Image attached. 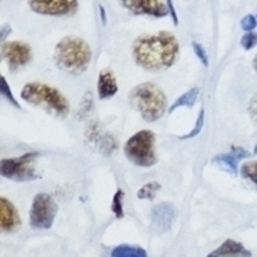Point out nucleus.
Masks as SVG:
<instances>
[{"label": "nucleus", "instance_id": "f257e3e1", "mask_svg": "<svg viewBox=\"0 0 257 257\" xmlns=\"http://www.w3.org/2000/svg\"><path fill=\"white\" fill-rule=\"evenodd\" d=\"M179 55V42L167 31L142 35L134 42V58L139 66L151 72L170 68Z\"/></svg>", "mask_w": 257, "mask_h": 257}, {"label": "nucleus", "instance_id": "f03ea898", "mask_svg": "<svg viewBox=\"0 0 257 257\" xmlns=\"http://www.w3.org/2000/svg\"><path fill=\"white\" fill-rule=\"evenodd\" d=\"M90 47L77 37H65L56 44L55 62L59 69L72 75H80L89 68Z\"/></svg>", "mask_w": 257, "mask_h": 257}, {"label": "nucleus", "instance_id": "7ed1b4c3", "mask_svg": "<svg viewBox=\"0 0 257 257\" xmlns=\"http://www.w3.org/2000/svg\"><path fill=\"white\" fill-rule=\"evenodd\" d=\"M21 98L35 107H41L45 111L65 118L69 114V103L65 98L61 91H58L48 84L40 83V82H31L27 83L21 90Z\"/></svg>", "mask_w": 257, "mask_h": 257}, {"label": "nucleus", "instance_id": "20e7f679", "mask_svg": "<svg viewBox=\"0 0 257 257\" xmlns=\"http://www.w3.org/2000/svg\"><path fill=\"white\" fill-rule=\"evenodd\" d=\"M130 103L148 122H153L165 114L167 98L159 86L151 82L138 84L130 93Z\"/></svg>", "mask_w": 257, "mask_h": 257}, {"label": "nucleus", "instance_id": "39448f33", "mask_svg": "<svg viewBox=\"0 0 257 257\" xmlns=\"http://www.w3.org/2000/svg\"><path fill=\"white\" fill-rule=\"evenodd\" d=\"M155 134L152 131L137 132L126 141L124 146V153L126 159L131 163L141 167H151L156 163V152H155Z\"/></svg>", "mask_w": 257, "mask_h": 257}, {"label": "nucleus", "instance_id": "423d86ee", "mask_svg": "<svg viewBox=\"0 0 257 257\" xmlns=\"http://www.w3.org/2000/svg\"><path fill=\"white\" fill-rule=\"evenodd\" d=\"M38 158L37 152H28L13 159H3L0 163V173L14 181H31L40 179L35 172V160Z\"/></svg>", "mask_w": 257, "mask_h": 257}, {"label": "nucleus", "instance_id": "0eeeda50", "mask_svg": "<svg viewBox=\"0 0 257 257\" xmlns=\"http://www.w3.org/2000/svg\"><path fill=\"white\" fill-rule=\"evenodd\" d=\"M58 205L49 194H37L30 211V225L34 229H49L54 223Z\"/></svg>", "mask_w": 257, "mask_h": 257}, {"label": "nucleus", "instance_id": "6e6552de", "mask_svg": "<svg viewBox=\"0 0 257 257\" xmlns=\"http://www.w3.org/2000/svg\"><path fill=\"white\" fill-rule=\"evenodd\" d=\"M2 56L6 59L9 68L12 70L20 69L31 59V48L23 41L3 42L2 45Z\"/></svg>", "mask_w": 257, "mask_h": 257}, {"label": "nucleus", "instance_id": "1a4fd4ad", "mask_svg": "<svg viewBox=\"0 0 257 257\" xmlns=\"http://www.w3.org/2000/svg\"><path fill=\"white\" fill-rule=\"evenodd\" d=\"M31 10L45 16H65L73 13L77 9L75 0H33L28 3Z\"/></svg>", "mask_w": 257, "mask_h": 257}, {"label": "nucleus", "instance_id": "9d476101", "mask_svg": "<svg viewBox=\"0 0 257 257\" xmlns=\"http://www.w3.org/2000/svg\"><path fill=\"white\" fill-rule=\"evenodd\" d=\"M86 139H87V142L93 144V148H96L98 152L107 155V156L111 155L118 146V142L115 141L111 134L103 131L101 126H98L96 122H93L87 126Z\"/></svg>", "mask_w": 257, "mask_h": 257}, {"label": "nucleus", "instance_id": "9b49d317", "mask_svg": "<svg viewBox=\"0 0 257 257\" xmlns=\"http://www.w3.org/2000/svg\"><path fill=\"white\" fill-rule=\"evenodd\" d=\"M124 7L134 14H146L153 17H165L169 13V6L159 0H124Z\"/></svg>", "mask_w": 257, "mask_h": 257}, {"label": "nucleus", "instance_id": "f8f14e48", "mask_svg": "<svg viewBox=\"0 0 257 257\" xmlns=\"http://www.w3.org/2000/svg\"><path fill=\"white\" fill-rule=\"evenodd\" d=\"M250 152H247L244 148L240 146H233L232 148V152L230 153H219L212 158V162L216 163L218 166H221L225 169L226 172H229L230 174L237 173V163L239 160L244 159V158H249Z\"/></svg>", "mask_w": 257, "mask_h": 257}, {"label": "nucleus", "instance_id": "ddd939ff", "mask_svg": "<svg viewBox=\"0 0 257 257\" xmlns=\"http://www.w3.org/2000/svg\"><path fill=\"white\" fill-rule=\"evenodd\" d=\"M20 225L19 212L12 202L7 198H0V228L3 232H12L17 229Z\"/></svg>", "mask_w": 257, "mask_h": 257}, {"label": "nucleus", "instance_id": "4468645a", "mask_svg": "<svg viewBox=\"0 0 257 257\" xmlns=\"http://www.w3.org/2000/svg\"><path fill=\"white\" fill-rule=\"evenodd\" d=\"M174 216H176V212H174L173 205L169 202H160L152 209V222L160 230L170 229L173 225Z\"/></svg>", "mask_w": 257, "mask_h": 257}, {"label": "nucleus", "instance_id": "2eb2a0df", "mask_svg": "<svg viewBox=\"0 0 257 257\" xmlns=\"http://www.w3.org/2000/svg\"><path fill=\"white\" fill-rule=\"evenodd\" d=\"M117 91H118V84H117V79L114 76V73L111 70H101L97 84L98 97L101 100L110 98L114 94H117Z\"/></svg>", "mask_w": 257, "mask_h": 257}, {"label": "nucleus", "instance_id": "dca6fc26", "mask_svg": "<svg viewBox=\"0 0 257 257\" xmlns=\"http://www.w3.org/2000/svg\"><path fill=\"white\" fill-rule=\"evenodd\" d=\"M232 256H242V257H250L251 253L244 249L242 243H239L233 239L225 240L218 249L211 251L207 257H232Z\"/></svg>", "mask_w": 257, "mask_h": 257}, {"label": "nucleus", "instance_id": "f3484780", "mask_svg": "<svg viewBox=\"0 0 257 257\" xmlns=\"http://www.w3.org/2000/svg\"><path fill=\"white\" fill-rule=\"evenodd\" d=\"M111 257H148V253L138 246L121 244L115 249H112Z\"/></svg>", "mask_w": 257, "mask_h": 257}, {"label": "nucleus", "instance_id": "a211bd4d", "mask_svg": "<svg viewBox=\"0 0 257 257\" xmlns=\"http://www.w3.org/2000/svg\"><path fill=\"white\" fill-rule=\"evenodd\" d=\"M198 89L194 87V89H191V90H188L187 93H184V94H181L180 97L177 98L176 101L173 103V105H170V108H169V112H173L176 108H179V107H193L194 103L197 101V97H198Z\"/></svg>", "mask_w": 257, "mask_h": 257}, {"label": "nucleus", "instance_id": "6ab92c4d", "mask_svg": "<svg viewBox=\"0 0 257 257\" xmlns=\"http://www.w3.org/2000/svg\"><path fill=\"white\" fill-rule=\"evenodd\" d=\"M160 188H162V186L158 181H151V183H146L145 186L137 193V195H138L139 200H153Z\"/></svg>", "mask_w": 257, "mask_h": 257}, {"label": "nucleus", "instance_id": "aec40b11", "mask_svg": "<svg viewBox=\"0 0 257 257\" xmlns=\"http://www.w3.org/2000/svg\"><path fill=\"white\" fill-rule=\"evenodd\" d=\"M240 173L243 177L249 179L256 184L257 188V162H246L240 166Z\"/></svg>", "mask_w": 257, "mask_h": 257}, {"label": "nucleus", "instance_id": "412c9836", "mask_svg": "<svg viewBox=\"0 0 257 257\" xmlns=\"http://www.w3.org/2000/svg\"><path fill=\"white\" fill-rule=\"evenodd\" d=\"M0 91H2V96H3V97H6L7 101H9L10 104L13 105V107H16V108H20L19 101H17L16 97L13 96V93H12V90H10V87H9L7 80L3 76L0 77Z\"/></svg>", "mask_w": 257, "mask_h": 257}, {"label": "nucleus", "instance_id": "4be33fe9", "mask_svg": "<svg viewBox=\"0 0 257 257\" xmlns=\"http://www.w3.org/2000/svg\"><path fill=\"white\" fill-rule=\"evenodd\" d=\"M122 195H124V191L122 190H117L115 194H114V198H112L111 209L114 212V215L117 218H122L124 216V209H122Z\"/></svg>", "mask_w": 257, "mask_h": 257}, {"label": "nucleus", "instance_id": "5701e85b", "mask_svg": "<svg viewBox=\"0 0 257 257\" xmlns=\"http://www.w3.org/2000/svg\"><path fill=\"white\" fill-rule=\"evenodd\" d=\"M204 117H205V111H204V108H201V110H200V112H198V118H197V122H195L194 128L188 132V134L183 135V137H179V138L190 139V138H194V137H197V135L201 132L202 126H204Z\"/></svg>", "mask_w": 257, "mask_h": 257}, {"label": "nucleus", "instance_id": "b1692460", "mask_svg": "<svg viewBox=\"0 0 257 257\" xmlns=\"http://www.w3.org/2000/svg\"><path fill=\"white\" fill-rule=\"evenodd\" d=\"M91 108H93L91 93L90 91H87V93L84 94V97L83 100H82L80 105H79V108H77V117H84V115H87V114L91 111Z\"/></svg>", "mask_w": 257, "mask_h": 257}, {"label": "nucleus", "instance_id": "393cba45", "mask_svg": "<svg viewBox=\"0 0 257 257\" xmlns=\"http://www.w3.org/2000/svg\"><path fill=\"white\" fill-rule=\"evenodd\" d=\"M240 45L243 47L246 51H249V49L254 48L257 45V34L256 33H246V34L240 38Z\"/></svg>", "mask_w": 257, "mask_h": 257}, {"label": "nucleus", "instance_id": "a878e982", "mask_svg": "<svg viewBox=\"0 0 257 257\" xmlns=\"http://www.w3.org/2000/svg\"><path fill=\"white\" fill-rule=\"evenodd\" d=\"M240 27L243 28L244 31L251 33V31L257 27V19L254 16H251V14L244 16L243 19H242V21H240Z\"/></svg>", "mask_w": 257, "mask_h": 257}, {"label": "nucleus", "instance_id": "bb28decb", "mask_svg": "<svg viewBox=\"0 0 257 257\" xmlns=\"http://www.w3.org/2000/svg\"><path fill=\"white\" fill-rule=\"evenodd\" d=\"M193 49H194L195 55L201 61L202 65L204 66H208V56H207V51L204 49V47L200 45L198 42H193Z\"/></svg>", "mask_w": 257, "mask_h": 257}, {"label": "nucleus", "instance_id": "cd10ccee", "mask_svg": "<svg viewBox=\"0 0 257 257\" xmlns=\"http://www.w3.org/2000/svg\"><path fill=\"white\" fill-rule=\"evenodd\" d=\"M249 111L250 114L257 119V93L251 97L250 103H249Z\"/></svg>", "mask_w": 257, "mask_h": 257}, {"label": "nucleus", "instance_id": "c85d7f7f", "mask_svg": "<svg viewBox=\"0 0 257 257\" xmlns=\"http://www.w3.org/2000/svg\"><path fill=\"white\" fill-rule=\"evenodd\" d=\"M167 3V6H169V13L172 14V17H173V21H174V24L177 26L179 24V20H177V16H176V10H174V7H173V3L169 0V2H166Z\"/></svg>", "mask_w": 257, "mask_h": 257}, {"label": "nucleus", "instance_id": "c756f323", "mask_svg": "<svg viewBox=\"0 0 257 257\" xmlns=\"http://www.w3.org/2000/svg\"><path fill=\"white\" fill-rule=\"evenodd\" d=\"M10 33V27L9 26H3V28H2V40H5V38H7V34Z\"/></svg>", "mask_w": 257, "mask_h": 257}, {"label": "nucleus", "instance_id": "7c9ffc66", "mask_svg": "<svg viewBox=\"0 0 257 257\" xmlns=\"http://www.w3.org/2000/svg\"><path fill=\"white\" fill-rule=\"evenodd\" d=\"M100 12H101V20H103V24H105V13H104V7L100 6Z\"/></svg>", "mask_w": 257, "mask_h": 257}, {"label": "nucleus", "instance_id": "2f4dec72", "mask_svg": "<svg viewBox=\"0 0 257 257\" xmlns=\"http://www.w3.org/2000/svg\"><path fill=\"white\" fill-rule=\"evenodd\" d=\"M253 68H254V70L257 72V55L254 56V59H253Z\"/></svg>", "mask_w": 257, "mask_h": 257}, {"label": "nucleus", "instance_id": "473e14b6", "mask_svg": "<svg viewBox=\"0 0 257 257\" xmlns=\"http://www.w3.org/2000/svg\"><path fill=\"white\" fill-rule=\"evenodd\" d=\"M253 152L257 153V144H256V146H254V151H253Z\"/></svg>", "mask_w": 257, "mask_h": 257}]
</instances>
